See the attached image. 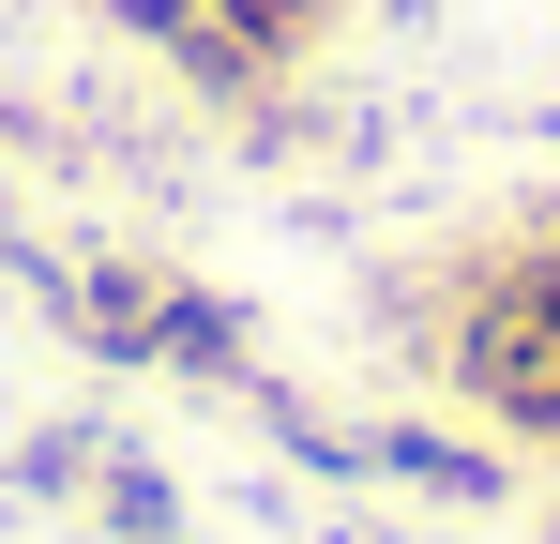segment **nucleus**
<instances>
[{
  "label": "nucleus",
  "instance_id": "1",
  "mask_svg": "<svg viewBox=\"0 0 560 544\" xmlns=\"http://www.w3.org/2000/svg\"><path fill=\"white\" fill-rule=\"evenodd\" d=\"M440 393H469L500 439L560 453V243L455 258V287H440Z\"/></svg>",
  "mask_w": 560,
  "mask_h": 544
},
{
  "label": "nucleus",
  "instance_id": "7",
  "mask_svg": "<svg viewBox=\"0 0 560 544\" xmlns=\"http://www.w3.org/2000/svg\"><path fill=\"white\" fill-rule=\"evenodd\" d=\"M378 15H440V0H378Z\"/></svg>",
  "mask_w": 560,
  "mask_h": 544
},
{
  "label": "nucleus",
  "instance_id": "5",
  "mask_svg": "<svg viewBox=\"0 0 560 544\" xmlns=\"http://www.w3.org/2000/svg\"><path fill=\"white\" fill-rule=\"evenodd\" d=\"M212 15L243 31V61H258V76H303V61L349 31V0H212Z\"/></svg>",
  "mask_w": 560,
  "mask_h": 544
},
{
  "label": "nucleus",
  "instance_id": "2",
  "mask_svg": "<svg viewBox=\"0 0 560 544\" xmlns=\"http://www.w3.org/2000/svg\"><path fill=\"white\" fill-rule=\"evenodd\" d=\"M92 15L121 31V46H152L183 91H212V106H273V91H288V76H258V61H243V31H228L212 0H92Z\"/></svg>",
  "mask_w": 560,
  "mask_h": 544
},
{
  "label": "nucleus",
  "instance_id": "3",
  "mask_svg": "<svg viewBox=\"0 0 560 544\" xmlns=\"http://www.w3.org/2000/svg\"><path fill=\"white\" fill-rule=\"evenodd\" d=\"M364 484H409V499H455V515H500L515 499V469L455 424H364Z\"/></svg>",
  "mask_w": 560,
  "mask_h": 544
},
{
  "label": "nucleus",
  "instance_id": "4",
  "mask_svg": "<svg viewBox=\"0 0 560 544\" xmlns=\"http://www.w3.org/2000/svg\"><path fill=\"white\" fill-rule=\"evenodd\" d=\"M137 363H152V378H212V393H228V378L258 363V333H243V303H212L197 272H167V287H152V333H137Z\"/></svg>",
  "mask_w": 560,
  "mask_h": 544
},
{
  "label": "nucleus",
  "instance_id": "6",
  "mask_svg": "<svg viewBox=\"0 0 560 544\" xmlns=\"http://www.w3.org/2000/svg\"><path fill=\"white\" fill-rule=\"evenodd\" d=\"M92 515H106V544H167V530H183V484H167L152 453H106V469H92Z\"/></svg>",
  "mask_w": 560,
  "mask_h": 544
}]
</instances>
